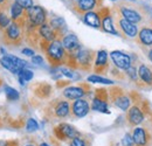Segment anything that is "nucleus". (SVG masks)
Returning <instances> with one entry per match:
<instances>
[{"mask_svg": "<svg viewBox=\"0 0 152 146\" xmlns=\"http://www.w3.org/2000/svg\"><path fill=\"white\" fill-rule=\"evenodd\" d=\"M45 52H46V55L48 57L49 63H52L54 66H60L61 63L68 62L69 54L64 49L62 42H60L58 40L49 42V45L47 46Z\"/></svg>", "mask_w": 152, "mask_h": 146, "instance_id": "nucleus-1", "label": "nucleus"}, {"mask_svg": "<svg viewBox=\"0 0 152 146\" xmlns=\"http://www.w3.org/2000/svg\"><path fill=\"white\" fill-rule=\"evenodd\" d=\"M26 17L31 26L40 27L43 23H46V11L41 6H33L29 9L26 11Z\"/></svg>", "mask_w": 152, "mask_h": 146, "instance_id": "nucleus-2", "label": "nucleus"}, {"mask_svg": "<svg viewBox=\"0 0 152 146\" xmlns=\"http://www.w3.org/2000/svg\"><path fill=\"white\" fill-rule=\"evenodd\" d=\"M110 96L113 98V103H114L117 108H119L121 110H124V111L130 108V103H131L130 97L123 91L122 89H119V88L111 89Z\"/></svg>", "mask_w": 152, "mask_h": 146, "instance_id": "nucleus-3", "label": "nucleus"}, {"mask_svg": "<svg viewBox=\"0 0 152 146\" xmlns=\"http://www.w3.org/2000/svg\"><path fill=\"white\" fill-rule=\"evenodd\" d=\"M110 57L114 62V64L116 66V68H119V69H123V70H126L129 69L131 66H132V61H131V57L129 55L124 54L122 52H118V50H114L110 53Z\"/></svg>", "mask_w": 152, "mask_h": 146, "instance_id": "nucleus-4", "label": "nucleus"}, {"mask_svg": "<svg viewBox=\"0 0 152 146\" xmlns=\"http://www.w3.org/2000/svg\"><path fill=\"white\" fill-rule=\"evenodd\" d=\"M132 138L136 146H149L151 142V133L144 128H136L132 132Z\"/></svg>", "mask_w": 152, "mask_h": 146, "instance_id": "nucleus-5", "label": "nucleus"}, {"mask_svg": "<svg viewBox=\"0 0 152 146\" xmlns=\"http://www.w3.org/2000/svg\"><path fill=\"white\" fill-rule=\"evenodd\" d=\"M97 5L96 0H72V8L76 13H88L91 12Z\"/></svg>", "mask_w": 152, "mask_h": 146, "instance_id": "nucleus-6", "label": "nucleus"}, {"mask_svg": "<svg viewBox=\"0 0 152 146\" xmlns=\"http://www.w3.org/2000/svg\"><path fill=\"white\" fill-rule=\"evenodd\" d=\"M121 14H122V17L125 19V20H128L129 22H131L133 25H136V23H139L140 21H142V19H143V15H142V13H139L137 9H134V8H131V7H129V5L128 6H124V5H122L121 6Z\"/></svg>", "mask_w": 152, "mask_h": 146, "instance_id": "nucleus-7", "label": "nucleus"}, {"mask_svg": "<svg viewBox=\"0 0 152 146\" xmlns=\"http://www.w3.org/2000/svg\"><path fill=\"white\" fill-rule=\"evenodd\" d=\"M54 131H55V134L61 139H74L76 137H78L77 131L74 128V126L69 124H60L55 128Z\"/></svg>", "mask_w": 152, "mask_h": 146, "instance_id": "nucleus-8", "label": "nucleus"}, {"mask_svg": "<svg viewBox=\"0 0 152 146\" xmlns=\"http://www.w3.org/2000/svg\"><path fill=\"white\" fill-rule=\"evenodd\" d=\"M62 45H63L64 49L68 52V54L70 55H74L81 49L80 41H78L77 36L74 35V34L66 35V36L63 37V40H62Z\"/></svg>", "mask_w": 152, "mask_h": 146, "instance_id": "nucleus-9", "label": "nucleus"}, {"mask_svg": "<svg viewBox=\"0 0 152 146\" xmlns=\"http://www.w3.org/2000/svg\"><path fill=\"white\" fill-rule=\"evenodd\" d=\"M89 110H90L89 103L86 99H81V98L76 99L75 102L73 103V105H72V112L77 118H82V117L87 116Z\"/></svg>", "mask_w": 152, "mask_h": 146, "instance_id": "nucleus-10", "label": "nucleus"}, {"mask_svg": "<svg viewBox=\"0 0 152 146\" xmlns=\"http://www.w3.org/2000/svg\"><path fill=\"white\" fill-rule=\"evenodd\" d=\"M87 93V89L84 84H81L78 87H69L63 90V96L68 99H80Z\"/></svg>", "mask_w": 152, "mask_h": 146, "instance_id": "nucleus-11", "label": "nucleus"}, {"mask_svg": "<svg viewBox=\"0 0 152 146\" xmlns=\"http://www.w3.org/2000/svg\"><path fill=\"white\" fill-rule=\"evenodd\" d=\"M126 118H128V122H129V124L131 126H137L144 120V115H143V112H142L139 107L133 105L129 109Z\"/></svg>", "mask_w": 152, "mask_h": 146, "instance_id": "nucleus-12", "label": "nucleus"}, {"mask_svg": "<svg viewBox=\"0 0 152 146\" xmlns=\"http://www.w3.org/2000/svg\"><path fill=\"white\" fill-rule=\"evenodd\" d=\"M104 12H105V8L98 12L99 17L102 18V28H103V31H104V32H107V33L114 34V35H118L117 31L115 29V27H114L113 19H111V17H110V14L108 13V12H109V9L107 11V13H104Z\"/></svg>", "mask_w": 152, "mask_h": 146, "instance_id": "nucleus-13", "label": "nucleus"}, {"mask_svg": "<svg viewBox=\"0 0 152 146\" xmlns=\"http://www.w3.org/2000/svg\"><path fill=\"white\" fill-rule=\"evenodd\" d=\"M138 77L145 87H152V68L148 64H140L138 68Z\"/></svg>", "mask_w": 152, "mask_h": 146, "instance_id": "nucleus-14", "label": "nucleus"}, {"mask_svg": "<svg viewBox=\"0 0 152 146\" xmlns=\"http://www.w3.org/2000/svg\"><path fill=\"white\" fill-rule=\"evenodd\" d=\"M108 68V53L105 50H99L95 60V70L97 73H107Z\"/></svg>", "mask_w": 152, "mask_h": 146, "instance_id": "nucleus-15", "label": "nucleus"}, {"mask_svg": "<svg viewBox=\"0 0 152 146\" xmlns=\"http://www.w3.org/2000/svg\"><path fill=\"white\" fill-rule=\"evenodd\" d=\"M5 37L10 42H19L21 40V31H20L19 25L17 22L11 23L6 31H5Z\"/></svg>", "mask_w": 152, "mask_h": 146, "instance_id": "nucleus-16", "label": "nucleus"}, {"mask_svg": "<svg viewBox=\"0 0 152 146\" xmlns=\"http://www.w3.org/2000/svg\"><path fill=\"white\" fill-rule=\"evenodd\" d=\"M53 111H54V116L55 117H57V118H64L70 112L69 103L66 102V101H56L53 104Z\"/></svg>", "mask_w": 152, "mask_h": 146, "instance_id": "nucleus-17", "label": "nucleus"}, {"mask_svg": "<svg viewBox=\"0 0 152 146\" xmlns=\"http://www.w3.org/2000/svg\"><path fill=\"white\" fill-rule=\"evenodd\" d=\"M39 34H40V36L42 37L45 41H47V42L55 41L57 35V33L53 29V27L49 23H47V22L39 27Z\"/></svg>", "mask_w": 152, "mask_h": 146, "instance_id": "nucleus-18", "label": "nucleus"}, {"mask_svg": "<svg viewBox=\"0 0 152 146\" xmlns=\"http://www.w3.org/2000/svg\"><path fill=\"white\" fill-rule=\"evenodd\" d=\"M118 26L122 29V32L124 34H126L129 37H134L138 34V28L136 25H133L131 22H129L128 20H125L124 18H121L118 20Z\"/></svg>", "mask_w": 152, "mask_h": 146, "instance_id": "nucleus-19", "label": "nucleus"}, {"mask_svg": "<svg viewBox=\"0 0 152 146\" xmlns=\"http://www.w3.org/2000/svg\"><path fill=\"white\" fill-rule=\"evenodd\" d=\"M138 41L144 46H152V27L145 26L138 32Z\"/></svg>", "mask_w": 152, "mask_h": 146, "instance_id": "nucleus-20", "label": "nucleus"}, {"mask_svg": "<svg viewBox=\"0 0 152 146\" xmlns=\"http://www.w3.org/2000/svg\"><path fill=\"white\" fill-rule=\"evenodd\" d=\"M83 20H84V22H86L88 26L94 27V28H99V27L102 26V21H101L99 14L96 13V12H93V11L86 13L84 17H83Z\"/></svg>", "mask_w": 152, "mask_h": 146, "instance_id": "nucleus-21", "label": "nucleus"}, {"mask_svg": "<svg viewBox=\"0 0 152 146\" xmlns=\"http://www.w3.org/2000/svg\"><path fill=\"white\" fill-rule=\"evenodd\" d=\"M0 63H1V66L5 69H7L8 72H11L12 74H18L19 75V73L21 72V69L14 63V61L10 57V55H4L0 58Z\"/></svg>", "mask_w": 152, "mask_h": 146, "instance_id": "nucleus-22", "label": "nucleus"}, {"mask_svg": "<svg viewBox=\"0 0 152 146\" xmlns=\"http://www.w3.org/2000/svg\"><path fill=\"white\" fill-rule=\"evenodd\" d=\"M23 14H25V9L20 6L19 4L13 2L11 5V15H12V19L14 20V22L20 25V20L23 21Z\"/></svg>", "mask_w": 152, "mask_h": 146, "instance_id": "nucleus-23", "label": "nucleus"}, {"mask_svg": "<svg viewBox=\"0 0 152 146\" xmlns=\"http://www.w3.org/2000/svg\"><path fill=\"white\" fill-rule=\"evenodd\" d=\"M50 92H52V87L47 83H39L35 88V93L41 98L48 97L50 95Z\"/></svg>", "mask_w": 152, "mask_h": 146, "instance_id": "nucleus-24", "label": "nucleus"}, {"mask_svg": "<svg viewBox=\"0 0 152 146\" xmlns=\"http://www.w3.org/2000/svg\"><path fill=\"white\" fill-rule=\"evenodd\" d=\"M91 108L95 110V111H99V112H103V113H109L108 103H107L105 101H102V99L97 98V97H95V98L93 99Z\"/></svg>", "mask_w": 152, "mask_h": 146, "instance_id": "nucleus-25", "label": "nucleus"}, {"mask_svg": "<svg viewBox=\"0 0 152 146\" xmlns=\"http://www.w3.org/2000/svg\"><path fill=\"white\" fill-rule=\"evenodd\" d=\"M49 25L53 27V29L56 32V33H61V31L62 29H64L66 28V22H64V20L62 18H53L50 20V22H49Z\"/></svg>", "mask_w": 152, "mask_h": 146, "instance_id": "nucleus-26", "label": "nucleus"}, {"mask_svg": "<svg viewBox=\"0 0 152 146\" xmlns=\"http://www.w3.org/2000/svg\"><path fill=\"white\" fill-rule=\"evenodd\" d=\"M4 91H5L6 98L8 101H17V99H19L20 97L19 92H18V90H15L14 88L8 87V85H5L4 87Z\"/></svg>", "mask_w": 152, "mask_h": 146, "instance_id": "nucleus-27", "label": "nucleus"}, {"mask_svg": "<svg viewBox=\"0 0 152 146\" xmlns=\"http://www.w3.org/2000/svg\"><path fill=\"white\" fill-rule=\"evenodd\" d=\"M33 76H34V74H33L32 70L26 69V68L21 69V72L19 73L20 83H21V84H23V82H26V81H31V80L33 78Z\"/></svg>", "mask_w": 152, "mask_h": 146, "instance_id": "nucleus-28", "label": "nucleus"}, {"mask_svg": "<svg viewBox=\"0 0 152 146\" xmlns=\"http://www.w3.org/2000/svg\"><path fill=\"white\" fill-rule=\"evenodd\" d=\"M88 82H93V83H102V84H114V81H110L108 78L97 76V75H91L88 77Z\"/></svg>", "mask_w": 152, "mask_h": 146, "instance_id": "nucleus-29", "label": "nucleus"}, {"mask_svg": "<svg viewBox=\"0 0 152 146\" xmlns=\"http://www.w3.org/2000/svg\"><path fill=\"white\" fill-rule=\"evenodd\" d=\"M125 72H126L128 77H129L131 81H134V82L138 81V72H137V68H136L134 66H131V67H130L129 69H126Z\"/></svg>", "mask_w": 152, "mask_h": 146, "instance_id": "nucleus-30", "label": "nucleus"}, {"mask_svg": "<svg viewBox=\"0 0 152 146\" xmlns=\"http://www.w3.org/2000/svg\"><path fill=\"white\" fill-rule=\"evenodd\" d=\"M11 20H10V18L4 13V12H1L0 11V28H7L11 23Z\"/></svg>", "mask_w": 152, "mask_h": 146, "instance_id": "nucleus-31", "label": "nucleus"}, {"mask_svg": "<svg viewBox=\"0 0 152 146\" xmlns=\"http://www.w3.org/2000/svg\"><path fill=\"white\" fill-rule=\"evenodd\" d=\"M26 128H27L28 132H34V131H37L39 128V125H38V123H37V120H34L33 118H29V119L27 120Z\"/></svg>", "mask_w": 152, "mask_h": 146, "instance_id": "nucleus-32", "label": "nucleus"}, {"mask_svg": "<svg viewBox=\"0 0 152 146\" xmlns=\"http://www.w3.org/2000/svg\"><path fill=\"white\" fill-rule=\"evenodd\" d=\"M15 2H17V4H19L20 6H21L23 9H26V11L34 6L33 0H15Z\"/></svg>", "mask_w": 152, "mask_h": 146, "instance_id": "nucleus-33", "label": "nucleus"}, {"mask_svg": "<svg viewBox=\"0 0 152 146\" xmlns=\"http://www.w3.org/2000/svg\"><path fill=\"white\" fill-rule=\"evenodd\" d=\"M61 74L67 76L68 78L70 80H78L80 78V75L75 72H72V70H68V69H61Z\"/></svg>", "mask_w": 152, "mask_h": 146, "instance_id": "nucleus-34", "label": "nucleus"}, {"mask_svg": "<svg viewBox=\"0 0 152 146\" xmlns=\"http://www.w3.org/2000/svg\"><path fill=\"white\" fill-rule=\"evenodd\" d=\"M122 144H123V146H136L134 142H133L132 136H130V134H128V133L123 137V139H122Z\"/></svg>", "mask_w": 152, "mask_h": 146, "instance_id": "nucleus-35", "label": "nucleus"}, {"mask_svg": "<svg viewBox=\"0 0 152 146\" xmlns=\"http://www.w3.org/2000/svg\"><path fill=\"white\" fill-rule=\"evenodd\" d=\"M70 146H88V145H87V143H86V142H84L82 138L76 137V138H74V139L72 140Z\"/></svg>", "mask_w": 152, "mask_h": 146, "instance_id": "nucleus-36", "label": "nucleus"}, {"mask_svg": "<svg viewBox=\"0 0 152 146\" xmlns=\"http://www.w3.org/2000/svg\"><path fill=\"white\" fill-rule=\"evenodd\" d=\"M32 62L34 63V64H42V62H43V58L40 56V55H35V56H33L32 57Z\"/></svg>", "mask_w": 152, "mask_h": 146, "instance_id": "nucleus-37", "label": "nucleus"}, {"mask_svg": "<svg viewBox=\"0 0 152 146\" xmlns=\"http://www.w3.org/2000/svg\"><path fill=\"white\" fill-rule=\"evenodd\" d=\"M22 54L26 55V56H31V57L35 56V55H34V50H33V49H29V48H23V49H22Z\"/></svg>", "mask_w": 152, "mask_h": 146, "instance_id": "nucleus-38", "label": "nucleus"}, {"mask_svg": "<svg viewBox=\"0 0 152 146\" xmlns=\"http://www.w3.org/2000/svg\"><path fill=\"white\" fill-rule=\"evenodd\" d=\"M148 56H149V60L152 62V48L149 50V52H148Z\"/></svg>", "mask_w": 152, "mask_h": 146, "instance_id": "nucleus-39", "label": "nucleus"}, {"mask_svg": "<svg viewBox=\"0 0 152 146\" xmlns=\"http://www.w3.org/2000/svg\"><path fill=\"white\" fill-rule=\"evenodd\" d=\"M40 146H49V145H48V144H46V143H42Z\"/></svg>", "mask_w": 152, "mask_h": 146, "instance_id": "nucleus-40", "label": "nucleus"}, {"mask_svg": "<svg viewBox=\"0 0 152 146\" xmlns=\"http://www.w3.org/2000/svg\"><path fill=\"white\" fill-rule=\"evenodd\" d=\"M7 0H0V4H5Z\"/></svg>", "mask_w": 152, "mask_h": 146, "instance_id": "nucleus-41", "label": "nucleus"}, {"mask_svg": "<svg viewBox=\"0 0 152 146\" xmlns=\"http://www.w3.org/2000/svg\"><path fill=\"white\" fill-rule=\"evenodd\" d=\"M26 146H34V145H31V144H29V145H26Z\"/></svg>", "mask_w": 152, "mask_h": 146, "instance_id": "nucleus-42", "label": "nucleus"}, {"mask_svg": "<svg viewBox=\"0 0 152 146\" xmlns=\"http://www.w3.org/2000/svg\"><path fill=\"white\" fill-rule=\"evenodd\" d=\"M131 1H134V0H131Z\"/></svg>", "mask_w": 152, "mask_h": 146, "instance_id": "nucleus-43", "label": "nucleus"}, {"mask_svg": "<svg viewBox=\"0 0 152 146\" xmlns=\"http://www.w3.org/2000/svg\"><path fill=\"white\" fill-rule=\"evenodd\" d=\"M113 1H116V0H113Z\"/></svg>", "mask_w": 152, "mask_h": 146, "instance_id": "nucleus-44", "label": "nucleus"}]
</instances>
